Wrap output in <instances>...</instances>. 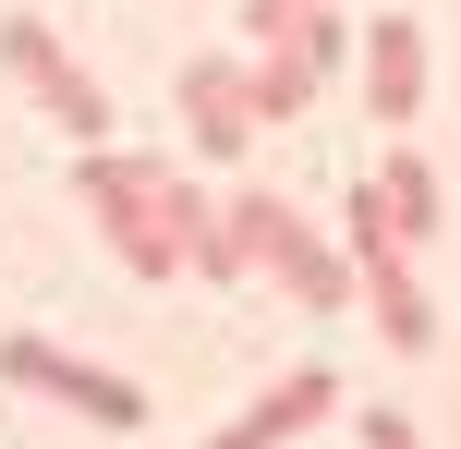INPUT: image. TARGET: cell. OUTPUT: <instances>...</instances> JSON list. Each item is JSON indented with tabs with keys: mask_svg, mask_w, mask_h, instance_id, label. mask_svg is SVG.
I'll return each instance as SVG.
<instances>
[{
	"mask_svg": "<svg viewBox=\"0 0 461 449\" xmlns=\"http://www.w3.org/2000/svg\"><path fill=\"white\" fill-rule=\"evenodd\" d=\"M73 194H86L97 243H110L146 292H158V280H255L243 243H230V219L207 207V183H194V170H170V158L86 146V158H73Z\"/></svg>",
	"mask_w": 461,
	"mask_h": 449,
	"instance_id": "obj_1",
	"label": "cell"
},
{
	"mask_svg": "<svg viewBox=\"0 0 461 449\" xmlns=\"http://www.w3.org/2000/svg\"><path fill=\"white\" fill-rule=\"evenodd\" d=\"M340 256H352V304L389 328V353H438V304H425V280H413V243L389 231V207H376V183H352V207H340Z\"/></svg>",
	"mask_w": 461,
	"mask_h": 449,
	"instance_id": "obj_2",
	"label": "cell"
},
{
	"mask_svg": "<svg viewBox=\"0 0 461 449\" xmlns=\"http://www.w3.org/2000/svg\"><path fill=\"white\" fill-rule=\"evenodd\" d=\"M230 243H243V267H255V280H279L292 304H316V316L352 304V256H328L279 194H230Z\"/></svg>",
	"mask_w": 461,
	"mask_h": 449,
	"instance_id": "obj_3",
	"label": "cell"
},
{
	"mask_svg": "<svg viewBox=\"0 0 461 449\" xmlns=\"http://www.w3.org/2000/svg\"><path fill=\"white\" fill-rule=\"evenodd\" d=\"M0 73H13V85L37 97V110L61 121L73 146H110V85H97V73L61 49V24H37V13H0Z\"/></svg>",
	"mask_w": 461,
	"mask_h": 449,
	"instance_id": "obj_4",
	"label": "cell"
},
{
	"mask_svg": "<svg viewBox=\"0 0 461 449\" xmlns=\"http://www.w3.org/2000/svg\"><path fill=\"white\" fill-rule=\"evenodd\" d=\"M0 389H37V401L86 413V426H110V437L146 426V389H134V377H110V364L61 353V340H37V328H0Z\"/></svg>",
	"mask_w": 461,
	"mask_h": 449,
	"instance_id": "obj_5",
	"label": "cell"
},
{
	"mask_svg": "<svg viewBox=\"0 0 461 449\" xmlns=\"http://www.w3.org/2000/svg\"><path fill=\"white\" fill-rule=\"evenodd\" d=\"M328 413H340V364H292L279 389H255L243 413L207 437V449H292V437H316Z\"/></svg>",
	"mask_w": 461,
	"mask_h": 449,
	"instance_id": "obj_6",
	"label": "cell"
},
{
	"mask_svg": "<svg viewBox=\"0 0 461 449\" xmlns=\"http://www.w3.org/2000/svg\"><path fill=\"white\" fill-rule=\"evenodd\" d=\"M183 134H194V158L230 170L255 146V97H243V61H219V49H194L183 61Z\"/></svg>",
	"mask_w": 461,
	"mask_h": 449,
	"instance_id": "obj_7",
	"label": "cell"
},
{
	"mask_svg": "<svg viewBox=\"0 0 461 449\" xmlns=\"http://www.w3.org/2000/svg\"><path fill=\"white\" fill-rule=\"evenodd\" d=\"M365 110H376V134H401V121L425 110V24L413 13L365 24Z\"/></svg>",
	"mask_w": 461,
	"mask_h": 449,
	"instance_id": "obj_8",
	"label": "cell"
},
{
	"mask_svg": "<svg viewBox=\"0 0 461 449\" xmlns=\"http://www.w3.org/2000/svg\"><path fill=\"white\" fill-rule=\"evenodd\" d=\"M376 207H389V231L413 243V256L438 243V170H425V158H413L401 134H389V170H376Z\"/></svg>",
	"mask_w": 461,
	"mask_h": 449,
	"instance_id": "obj_9",
	"label": "cell"
},
{
	"mask_svg": "<svg viewBox=\"0 0 461 449\" xmlns=\"http://www.w3.org/2000/svg\"><path fill=\"white\" fill-rule=\"evenodd\" d=\"M303 13H316V0H243V37H255V49H267V37H292V24H303Z\"/></svg>",
	"mask_w": 461,
	"mask_h": 449,
	"instance_id": "obj_10",
	"label": "cell"
},
{
	"mask_svg": "<svg viewBox=\"0 0 461 449\" xmlns=\"http://www.w3.org/2000/svg\"><path fill=\"white\" fill-rule=\"evenodd\" d=\"M365 449H425V437H413V413H389V401H376V413H365Z\"/></svg>",
	"mask_w": 461,
	"mask_h": 449,
	"instance_id": "obj_11",
	"label": "cell"
}]
</instances>
